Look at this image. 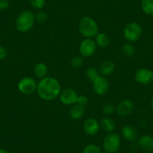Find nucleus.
I'll return each mask as SVG.
<instances>
[{
	"mask_svg": "<svg viewBox=\"0 0 153 153\" xmlns=\"http://www.w3.org/2000/svg\"><path fill=\"white\" fill-rule=\"evenodd\" d=\"M36 92L42 99L52 101L59 95L61 86L56 79L51 76H46L41 79L38 83Z\"/></svg>",
	"mask_w": 153,
	"mask_h": 153,
	"instance_id": "1",
	"label": "nucleus"
},
{
	"mask_svg": "<svg viewBox=\"0 0 153 153\" xmlns=\"http://www.w3.org/2000/svg\"><path fill=\"white\" fill-rule=\"evenodd\" d=\"M80 34L86 38H92L98 33V26L94 19L84 16L80 19L78 24Z\"/></svg>",
	"mask_w": 153,
	"mask_h": 153,
	"instance_id": "2",
	"label": "nucleus"
},
{
	"mask_svg": "<svg viewBox=\"0 0 153 153\" xmlns=\"http://www.w3.org/2000/svg\"><path fill=\"white\" fill-rule=\"evenodd\" d=\"M35 22V14L32 11L26 10L22 11L16 19V28L20 32H27L32 29Z\"/></svg>",
	"mask_w": 153,
	"mask_h": 153,
	"instance_id": "3",
	"label": "nucleus"
},
{
	"mask_svg": "<svg viewBox=\"0 0 153 153\" xmlns=\"http://www.w3.org/2000/svg\"><path fill=\"white\" fill-rule=\"evenodd\" d=\"M121 139L119 134L112 132L108 133L103 141V148L107 153H116L120 149Z\"/></svg>",
	"mask_w": 153,
	"mask_h": 153,
	"instance_id": "4",
	"label": "nucleus"
},
{
	"mask_svg": "<svg viewBox=\"0 0 153 153\" xmlns=\"http://www.w3.org/2000/svg\"><path fill=\"white\" fill-rule=\"evenodd\" d=\"M143 29L139 23L131 22L125 27L123 31L124 38L129 42H135L140 38Z\"/></svg>",
	"mask_w": 153,
	"mask_h": 153,
	"instance_id": "5",
	"label": "nucleus"
},
{
	"mask_svg": "<svg viewBox=\"0 0 153 153\" xmlns=\"http://www.w3.org/2000/svg\"><path fill=\"white\" fill-rule=\"evenodd\" d=\"M38 83L35 81V79L25 76L19 81L17 84V88L19 91L23 95H32L34 92H36Z\"/></svg>",
	"mask_w": 153,
	"mask_h": 153,
	"instance_id": "6",
	"label": "nucleus"
},
{
	"mask_svg": "<svg viewBox=\"0 0 153 153\" xmlns=\"http://www.w3.org/2000/svg\"><path fill=\"white\" fill-rule=\"evenodd\" d=\"M59 100L65 105H74L76 104L78 94L72 88H65L61 90L59 94Z\"/></svg>",
	"mask_w": 153,
	"mask_h": 153,
	"instance_id": "7",
	"label": "nucleus"
},
{
	"mask_svg": "<svg viewBox=\"0 0 153 153\" xmlns=\"http://www.w3.org/2000/svg\"><path fill=\"white\" fill-rule=\"evenodd\" d=\"M134 79L140 84H150L153 83V71L148 68L138 69L135 73Z\"/></svg>",
	"mask_w": 153,
	"mask_h": 153,
	"instance_id": "8",
	"label": "nucleus"
},
{
	"mask_svg": "<svg viewBox=\"0 0 153 153\" xmlns=\"http://www.w3.org/2000/svg\"><path fill=\"white\" fill-rule=\"evenodd\" d=\"M96 43L92 38H85L80 43L79 51L80 54L84 57H89L93 55L96 51Z\"/></svg>",
	"mask_w": 153,
	"mask_h": 153,
	"instance_id": "9",
	"label": "nucleus"
},
{
	"mask_svg": "<svg viewBox=\"0 0 153 153\" xmlns=\"http://www.w3.org/2000/svg\"><path fill=\"white\" fill-rule=\"evenodd\" d=\"M134 109V103L129 99L123 100L116 107V113L120 117H127L131 113Z\"/></svg>",
	"mask_w": 153,
	"mask_h": 153,
	"instance_id": "10",
	"label": "nucleus"
},
{
	"mask_svg": "<svg viewBox=\"0 0 153 153\" xmlns=\"http://www.w3.org/2000/svg\"><path fill=\"white\" fill-rule=\"evenodd\" d=\"M92 86L95 93L99 95H105L109 90L108 80L104 76H98L95 81L92 82Z\"/></svg>",
	"mask_w": 153,
	"mask_h": 153,
	"instance_id": "11",
	"label": "nucleus"
},
{
	"mask_svg": "<svg viewBox=\"0 0 153 153\" xmlns=\"http://www.w3.org/2000/svg\"><path fill=\"white\" fill-rule=\"evenodd\" d=\"M100 129V125L98 122L94 118H89L84 122L83 130L85 133L90 136L95 135Z\"/></svg>",
	"mask_w": 153,
	"mask_h": 153,
	"instance_id": "12",
	"label": "nucleus"
},
{
	"mask_svg": "<svg viewBox=\"0 0 153 153\" xmlns=\"http://www.w3.org/2000/svg\"><path fill=\"white\" fill-rule=\"evenodd\" d=\"M122 134L126 140L130 142H134L138 138V132L131 126H125L122 128Z\"/></svg>",
	"mask_w": 153,
	"mask_h": 153,
	"instance_id": "13",
	"label": "nucleus"
},
{
	"mask_svg": "<svg viewBox=\"0 0 153 153\" xmlns=\"http://www.w3.org/2000/svg\"><path fill=\"white\" fill-rule=\"evenodd\" d=\"M138 146L141 149L152 152L153 151V137L150 135H143L138 139Z\"/></svg>",
	"mask_w": 153,
	"mask_h": 153,
	"instance_id": "14",
	"label": "nucleus"
},
{
	"mask_svg": "<svg viewBox=\"0 0 153 153\" xmlns=\"http://www.w3.org/2000/svg\"><path fill=\"white\" fill-rule=\"evenodd\" d=\"M116 65L111 60H105L100 65L99 73L103 76H109L114 72Z\"/></svg>",
	"mask_w": 153,
	"mask_h": 153,
	"instance_id": "15",
	"label": "nucleus"
},
{
	"mask_svg": "<svg viewBox=\"0 0 153 153\" xmlns=\"http://www.w3.org/2000/svg\"><path fill=\"white\" fill-rule=\"evenodd\" d=\"M85 113L84 107L78 104H75L71 107L69 115L70 117L74 120H79L83 117Z\"/></svg>",
	"mask_w": 153,
	"mask_h": 153,
	"instance_id": "16",
	"label": "nucleus"
},
{
	"mask_svg": "<svg viewBox=\"0 0 153 153\" xmlns=\"http://www.w3.org/2000/svg\"><path fill=\"white\" fill-rule=\"evenodd\" d=\"M48 66L43 62H39L35 66L34 68V73L38 78L43 79L46 77L48 74Z\"/></svg>",
	"mask_w": 153,
	"mask_h": 153,
	"instance_id": "17",
	"label": "nucleus"
},
{
	"mask_svg": "<svg viewBox=\"0 0 153 153\" xmlns=\"http://www.w3.org/2000/svg\"><path fill=\"white\" fill-rule=\"evenodd\" d=\"M95 42L97 46L104 48L108 46L110 44V38L107 36V34L104 33V32H98L95 36Z\"/></svg>",
	"mask_w": 153,
	"mask_h": 153,
	"instance_id": "18",
	"label": "nucleus"
},
{
	"mask_svg": "<svg viewBox=\"0 0 153 153\" xmlns=\"http://www.w3.org/2000/svg\"><path fill=\"white\" fill-rule=\"evenodd\" d=\"M101 126L104 131H105L107 133H112L115 131L116 128V125L114 121L108 117L103 118L101 121Z\"/></svg>",
	"mask_w": 153,
	"mask_h": 153,
	"instance_id": "19",
	"label": "nucleus"
},
{
	"mask_svg": "<svg viewBox=\"0 0 153 153\" xmlns=\"http://www.w3.org/2000/svg\"><path fill=\"white\" fill-rule=\"evenodd\" d=\"M141 8L145 14L153 15V0H141Z\"/></svg>",
	"mask_w": 153,
	"mask_h": 153,
	"instance_id": "20",
	"label": "nucleus"
},
{
	"mask_svg": "<svg viewBox=\"0 0 153 153\" xmlns=\"http://www.w3.org/2000/svg\"><path fill=\"white\" fill-rule=\"evenodd\" d=\"M86 75L87 76V78L90 80L91 82H94L98 76H100L99 71L97 70L95 68L90 67L89 68L86 69Z\"/></svg>",
	"mask_w": 153,
	"mask_h": 153,
	"instance_id": "21",
	"label": "nucleus"
},
{
	"mask_svg": "<svg viewBox=\"0 0 153 153\" xmlns=\"http://www.w3.org/2000/svg\"><path fill=\"white\" fill-rule=\"evenodd\" d=\"M122 52L126 56L131 57L134 54L135 48L131 43H126L122 48Z\"/></svg>",
	"mask_w": 153,
	"mask_h": 153,
	"instance_id": "22",
	"label": "nucleus"
},
{
	"mask_svg": "<svg viewBox=\"0 0 153 153\" xmlns=\"http://www.w3.org/2000/svg\"><path fill=\"white\" fill-rule=\"evenodd\" d=\"M83 153H101V148L95 144H88L83 148Z\"/></svg>",
	"mask_w": 153,
	"mask_h": 153,
	"instance_id": "23",
	"label": "nucleus"
},
{
	"mask_svg": "<svg viewBox=\"0 0 153 153\" xmlns=\"http://www.w3.org/2000/svg\"><path fill=\"white\" fill-rule=\"evenodd\" d=\"M102 112L104 115L110 116V115L113 114L116 112V107L113 104L107 103V104H105L104 105H103Z\"/></svg>",
	"mask_w": 153,
	"mask_h": 153,
	"instance_id": "24",
	"label": "nucleus"
},
{
	"mask_svg": "<svg viewBox=\"0 0 153 153\" xmlns=\"http://www.w3.org/2000/svg\"><path fill=\"white\" fill-rule=\"evenodd\" d=\"M83 65V59L82 56H74L71 60V65L74 68H79Z\"/></svg>",
	"mask_w": 153,
	"mask_h": 153,
	"instance_id": "25",
	"label": "nucleus"
},
{
	"mask_svg": "<svg viewBox=\"0 0 153 153\" xmlns=\"http://www.w3.org/2000/svg\"><path fill=\"white\" fill-rule=\"evenodd\" d=\"M31 6L37 10H41L45 7V0H29Z\"/></svg>",
	"mask_w": 153,
	"mask_h": 153,
	"instance_id": "26",
	"label": "nucleus"
},
{
	"mask_svg": "<svg viewBox=\"0 0 153 153\" xmlns=\"http://www.w3.org/2000/svg\"><path fill=\"white\" fill-rule=\"evenodd\" d=\"M48 15L45 11H40L35 14V21L39 23H45L48 20Z\"/></svg>",
	"mask_w": 153,
	"mask_h": 153,
	"instance_id": "27",
	"label": "nucleus"
},
{
	"mask_svg": "<svg viewBox=\"0 0 153 153\" xmlns=\"http://www.w3.org/2000/svg\"><path fill=\"white\" fill-rule=\"evenodd\" d=\"M89 103V98L86 96V95H78L77 98V101H76V104H80V105L85 107Z\"/></svg>",
	"mask_w": 153,
	"mask_h": 153,
	"instance_id": "28",
	"label": "nucleus"
},
{
	"mask_svg": "<svg viewBox=\"0 0 153 153\" xmlns=\"http://www.w3.org/2000/svg\"><path fill=\"white\" fill-rule=\"evenodd\" d=\"M9 7L8 0H0V11H5Z\"/></svg>",
	"mask_w": 153,
	"mask_h": 153,
	"instance_id": "29",
	"label": "nucleus"
},
{
	"mask_svg": "<svg viewBox=\"0 0 153 153\" xmlns=\"http://www.w3.org/2000/svg\"><path fill=\"white\" fill-rule=\"evenodd\" d=\"M7 56V51L3 46L0 45V61L3 60Z\"/></svg>",
	"mask_w": 153,
	"mask_h": 153,
	"instance_id": "30",
	"label": "nucleus"
},
{
	"mask_svg": "<svg viewBox=\"0 0 153 153\" xmlns=\"http://www.w3.org/2000/svg\"><path fill=\"white\" fill-rule=\"evenodd\" d=\"M0 153H10L8 150L5 149H0Z\"/></svg>",
	"mask_w": 153,
	"mask_h": 153,
	"instance_id": "31",
	"label": "nucleus"
},
{
	"mask_svg": "<svg viewBox=\"0 0 153 153\" xmlns=\"http://www.w3.org/2000/svg\"><path fill=\"white\" fill-rule=\"evenodd\" d=\"M151 107H152V108L153 109V98H152V101H151Z\"/></svg>",
	"mask_w": 153,
	"mask_h": 153,
	"instance_id": "32",
	"label": "nucleus"
},
{
	"mask_svg": "<svg viewBox=\"0 0 153 153\" xmlns=\"http://www.w3.org/2000/svg\"><path fill=\"white\" fill-rule=\"evenodd\" d=\"M145 153H152V152H146Z\"/></svg>",
	"mask_w": 153,
	"mask_h": 153,
	"instance_id": "33",
	"label": "nucleus"
}]
</instances>
